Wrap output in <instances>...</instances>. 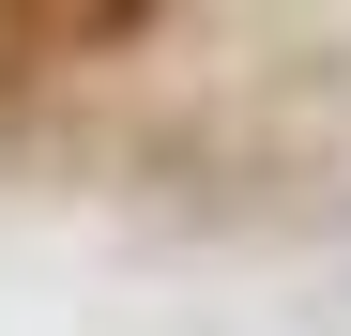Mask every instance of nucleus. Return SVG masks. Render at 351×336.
<instances>
[{
    "label": "nucleus",
    "mask_w": 351,
    "mask_h": 336,
    "mask_svg": "<svg viewBox=\"0 0 351 336\" xmlns=\"http://www.w3.org/2000/svg\"><path fill=\"white\" fill-rule=\"evenodd\" d=\"M16 16V46H62V62H92V46H138L168 0H0Z\"/></svg>",
    "instance_id": "obj_1"
}]
</instances>
